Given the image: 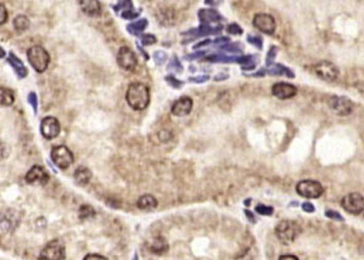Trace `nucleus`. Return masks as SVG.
Returning <instances> with one entry per match:
<instances>
[{
	"instance_id": "nucleus-1",
	"label": "nucleus",
	"mask_w": 364,
	"mask_h": 260,
	"mask_svg": "<svg viewBox=\"0 0 364 260\" xmlns=\"http://www.w3.org/2000/svg\"><path fill=\"white\" fill-rule=\"evenodd\" d=\"M126 101L128 106L134 110H143L151 102L149 87L142 83H133L126 91Z\"/></svg>"
},
{
	"instance_id": "nucleus-2",
	"label": "nucleus",
	"mask_w": 364,
	"mask_h": 260,
	"mask_svg": "<svg viewBox=\"0 0 364 260\" xmlns=\"http://www.w3.org/2000/svg\"><path fill=\"white\" fill-rule=\"evenodd\" d=\"M301 227L297 222L292 220H283L275 227V235L283 244H290L298 237L301 233Z\"/></svg>"
},
{
	"instance_id": "nucleus-3",
	"label": "nucleus",
	"mask_w": 364,
	"mask_h": 260,
	"mask_svg": "<svg viewBox=\"0 0 364 260\" xmlns=\"http://www.w3.org/2000/svg\"><path fill=\"white\" fill-rule=\"evenodd\" d=\"M27 58L29 64L38 72L46 71L51 63V55L40 46H33L27 51Z\"/></svg>"
},
{
	"instance_id": "nucleus-4",
	"label": "nucleus",
	"mask_w": 364,
	"mask_h": 260,
	"mask_svg": "<svg viewBox=\"0 0 364 260\" xmlns=\"http://www.w3.org/2000/svg\"><path fill=\"white\" fill-rule=\"evenodd\" d=\"M296 191L301 197L307 198V199H316L321 198L324 193V188L318 180L313 179H304L297 183Z\"/></svg>"
},
{
	"instance_id": "nucleus-5",
	"label": "nucleus",
	"mask_w": 364,
	"mask_h": 260,
	"mask_svg": "<svg viewBox=\"0 0 364 260\" xmlns=\"http://www.w3.org/2000/svg\"><path fill=\"white\" fill-rule=\"evenodd\" d=\"M65 245L63 242L59 239H53L42 249L39 260H65Z\"/></svg>"
},
{
	"instance_id": "nucleus-6",
	"label": "nucleus",
	"mask_w": 364,
	"mask_h": 260,
	"mask_svg": "<svg viewBox=\"0 0 364 260\" xmlns=\"http://www.w3.org/2000/svg\"><path fill=\"white\" fill-rule=\"evenodd\" d=\"M51 159L54 165L60 169H66L73 163V154L66 146L59 145L52 148Z\"/></svg>"
},
{
	"instance_id": "nucleus-7",
	"label": "nucleus",
	"mask_w": 364,
	"mask_h": 260,
	"mask_svg": "<svg viewBox=\"0 0 364 260\" xmlns=\"http://www.w3.org/2000/svg\"><path fill=\"white\" fill-rule=\"evenodd\" d=\"M314 72L318 75L319 79L327 81V83H334L339 78V69L334 63L328 60H323L314 65Z\"/></svg>"
},
{
	"instance_id": "nucleus-8",
	"label": "nucleus",
	"mask_w": 364,
	"mask_h": 260,
	"mask_svg": "<svg viewBox=\"0 0 364 260\" xmlns=\"http://www.w3.org/2000/svg\"><path fill=\"white\" fill-rule=\"evenodd\" d=\"M341 206L345 211L352 215H359L364 212V197L359 193H350L341 200Z\"/></svg>"
},
{
	"instance_id": "nucleus-9",
	"label": "nucleus",
	"mask_w": 364,
	"mask_h": 260,
	"mask_svg": "<svg viewBox=\"0 0 364 260\" xmlns=\"http://www.w3.org/2000/svg\"><path fill=\"white\" fill-rule=\"evenodd\" d=\"M116 60L120 68L126 70V71H133V70L136 69L137 63H139L137 55L134 54V52L127 46L121 47V48L119 49Z\"/></svg>"
},
{
	"instance_id": "nucleus-10",
	"label": "nucleus",
	"mask_w": 364,
	"mask_h": 260,
	"mask_svg": "<svg viewBox=\"0 0 364 260\" xmlns=\"http://www.w3.org/2000/svg\"><path fill=\"white\" fill-rule=\"evenodd\" d=\"M328 103L331 110H334L337 116H350L353 110V102L350 98L342 97V96H331Z\"/></svg>"
},
{
	"instance_id": "nucleus-11",
	"label": "nucleus",
	"mask_w": 364,
	"mask_h": 260,
	"mask_svg": "<svg viewBox=\"0 0 364 260\" xmlns=\"http://www.w3.org/2000/svg\"><path fill=\"white\" fill-rule=\"evenodd\" d=\"M253 26L263 33L272 34L277 28V22H275L274 17L269 14L260 13L253 17Z\"/></svg>"
},
{
	"instance_id": "nucleus-12",
	"label": "nucleus",
	"mask_w": 364,
	"mask_h": 260,
	"mask_svg": "<svg viewBox=\"0 0 364 260\" xmlns=\"http://www.w3.org/2000/svg\"><path fill=\"white\" fill-rule=\"evenodd\" d=\"M60 122L55 117H46L40 123V133L46 139H55L60 134Z\"/></svg>"
},
{
	"instance_id": "nucleus-13",
	"label": "nucleus",
	"mask_w": 364,
	"mask_h": 260,
	"mask_svg": "<svg viewBox=\"0 0 364 260\" xmlns=\"http://www.w3.org/2000/svg\"><path fill=\"white\" fill-rule=\"evenodd\" d=\"M25 179L28 184H40V185H44V184L48 183L49 174L42 166L36 165L27 172Z\"/></svg>"
},
{
	"instance_id": "nucleus-14",
	"label": "nucleus",
	"mask_w": 364,
	"mask_h": 260,
	"mask_svg": "<svg viewBox=\"0 0 364 260\" xmlns=\"http://www.w3.org/2000/svg\"><path fill=\"white\" fill-rule=\"evenodd\" d=\"M271 92L275 97L280 98V100H289V98L295 97L297 93V87L287 83H278L272 85Z\"/></svg>"
},
{
	"instance_id": "nucleus-15",
	"label": "nucleus",
	"mask_w": 364,
	"mask_h": 260,
	"mask_svg": "<svg viewBox=\"0 0 364 260\" xmlns=\"http://www.w3.org/2000/svg\"><path fill=\"white\" fill-rule=\"evenodd\" d=\"M193 107V101L192 98L189 97V96H185V97L178 98L177 101L174 102L171 107V113L176 117H185L189 116L192 110Z\"/></svg>"
},
{
	"instance_id": "nucleus-16",
	"label": "nucleus",
	"mask_w": 364,
	"mask_h": 260,
	"mask_svg": "<svg viewBox=\"0 0 364 260\" xmlns=\"http://www.w3.org/2000/svg\"><path fill=\"white\" fill-rule=\"evenodd\" d=\"M222 31V26H216V27H211L209 25H202L201 27L195 28V30H190L185 32L184 36H189L191 34L192 39H197V37H203L209 36V34H218Z\"/></svg>"
},
{
	"instance_id": "nucleus-17",
	"label": "nucleus",
	"mask_w": 364,
	"mask_h": 260,
	"mask_svg": "<svg viewBox=\"0 0 364 260\" xmlns=\"http://www.w3.org/2000/svg\"><path fill=\"white\" fill-rule=\"evenodd\" d=\"M80 7L82 11L90 17H98L102 14V5L97 0H82Z\"/></svg>"
},
{
	"instance_id": "nucleus-18",
	"label": "nucleus",
	"mask_w": 364,
	"mask_h": 260,
	"mask_svg": "<svg viewBox=\"0 0 364 260\" xmlns=\"http://www.w3.org/2000/svg\"><path fill=\"white\" fill-rule=\"evenodd\" d=\"M199 20H201L202 25H211L214 22H220L222 20V16L220 15L216 10L214 9H202L198 13Z\"/></svg>"
},
{
	"instance_id": "nucleus-19",
	"label": "nucleus",
	"mask_w": 364,
	"mask_h": 260,
	"mask_svg": "<svg viewBox=\"0 0 364 260\" xmlns=\"http://www.w3.org/2000/svg\"><path fill=\"white\" fill-rule=\"evenodd\" d=\"M8 61H9V64H10L11 66H13V69L15 70V72H16V75H17V77H19L20 79H23V78L27 77V74H28L27 68H26L25 64H23L22 61L20 60L19 58H17L16 55H15L14 53L9 54Z\"/></svg>"
},
{
	"instance_id": "nucleus-20",
	"label": "nucleus",
	"mask_w": 364,
	"mask_h": 260,
	"mask_svg": "<svg viewBox=\"0 0 364 260\" xmlns=\"http://www.w3.org/2000/svg\"><path fill=\"white\" fill-rule=\"evenodd\" d=\"M137 206H139L140 210H143V211H152V210L157 209L158 200L151 194L142 195V197L137 200Z\"/></svg>"
},
{
	"instance_id": "nucleus-21",
	"label": "nucleus",
	"mask_w": 364,
	"mask_h": 260,
	"mask_svg": "<svg viewBox=\"0 0 364 260\" xmlns=\"http://www.w3.org/2000/svg\"><path fill=\"white\" fill-rule=\"evenodd\" d=\"M73 178H75V182L77 183L78 185H86V184L89 183L90 178H92V172H90L89 168L81 166V167H78L75 171Z\"/></svg>"
},
{
	"instance_id": "nucleus-22",
	"label": "nucleus",
	"mask_w": 364,
	"mask_h": 260,
	"mask_svg": "<svg viewBox=\"0 0 364 260\" xmlns=\"http://www.w3.org/2000/svg\"><path fill=\"white\" fill-rule=\"evenodd\" d=\"M266 72L272 77H281V75H286L287 78H295V72L292 70H290L286 66L281 65V64H272L271 66H269V70H266Z\"/></svg>"
},
{
	"instance_id": "nucleus-23",
	"label": "nucleus",
	"mask_w": 364,
	"mask_h": 260,
	"mask_svg": "<svg viewBox=\"0 0 364 260\" xmlns=\"http://www.w3.org/2000/svg\"><path fill=\"white\" fill-rule=\"evenodd\" d=\"M169 249L168 242L165 241L163 237H158L153 239L151 244V252L154 254H158V255H161V254H165Z\"/></svg>"
},
{
	"instance_id": "nucleus-24",
	"label": "nucleus",
	"mask_w": 364,
	"mask_h": 260,
	"mask_svg": "<svg viewBox=\"0 0 364 260\" xmlns=\"http://www.w3.org/2000/svg\"><path fill=\"white\" fill-rule=\"evenodd\" d=\"M15 102V95L13 90L8 87H0V106L9 107Z\"/></svg>"
},
{
	"instance_id": "nucleus-25",
	"label": "nucleus",
	"mask_w": 364,
	"mask_h": 260,
	"mask_svg": "<svg viewBox=\"0 0 364 260\" xmlns=\"http://www.w3.org/2000/svg\"><path fill=\"white\" fill-rule=\"evenodd\" d=\"M237 63L241 64L242 70H253L257 65V55H240Z\"/></svg>"
},
{
	"instance_id": "nucleus-26",
	"label": "nucleus",
	"mask_w": 364,
	"mask_h": 260,
	"mask_svg": "<svg viewBox=\"0 0 364 260\" xmlns=\"http://www.w3.org/2000/svg\"><path fill=\"white\" fill-rule=\"evenodd\" d=\"M147 26H148V20L141 19L139 21L132 22L130 25H127V31L130 32L131 34H133V36H139V34H141L146 30Z\"/></svg>"
},
{
	"instance_id": "nucleus-27",
	"label": "nucleus",
	"mask_w": 364,
	"mask_h": 260,
	"mask_svg": "<svg viewBox=\"0 0 364 260\" xmlns=\"http://www.w3.org/2000/svg\"><path fill=\"white\" fill-rule=\"evenodd\" d=\"M14 27H15V30L19 32V33L28 30V27H29L28 17L26 15H17L14 20Z\"/></svg>"
},
{
	"instance_id": "nucleus-28",
	"label": "nucleus",
	"mask_w": 364,
	"mask_h": 260,
	"mask_svg": "<svg viewBox=\"0 0 364 260\" xmlns=\"http://www.w3.org/2000/svg\"><path fill=\"white\" fill-rule=\"evenodd\" d=\"M96 216V210L93 209L90 205H82L78 210V217L81 220H88V218H92Z\"/></svg>"
},
{
	"instance_id": "nucleus-29",
	"label": "nucleus",
	"mask_w": 364,
	"mask_h": 260,
	"mask_svg": "<svg viewBox=\"0 0 364 260\" xmlns=\"http://www.w3.org/2000/svg\"><path fill=\"white\" fill-rule=\"evenodd\" d=\"M240 43H231V45H224L220 47L222 52H228V53H233V54H241L242 53V48H241Z\"/></svg>"
},
{
	"instance_id": "nucleus-30",
	"label": "nucleus",
	"mask_w": 364,
	"mask_h": 260,
	"mask_svg": "<svg viewBox=\"0 0 364 260\" xmlns=\"http://www.w3.org/2000/svg\"><path fill=\"white\" fill-rule=\"evenodd\" d=\"M255 211H257V214L263 216H271L274 214V209L271 206L264 205V204H259V205L255 206Z\"/></svg>"
},
{
	"instance_id": "nucleus-31",
	"label": "nucleus",
	"mask_w": 364,
	"mask_h": 260,
	"mask_svg": "<svg viewBox=\"0 0 364 260\" xmlns=\"http://www.w3.org/2000/svg\"><path fill=\"white\" fill-rule=\"evenodd\" d=\"M153 60L155 61L157 65H163L166 60H168V54L163 51H157L153 54Z\"/></svg>"
},
{
	"instance_id": "nucleus-32",
	"label": "nucleus",
	"mask_w": 364,
	"mask_h": 260,
	"mask_svg": "<svg viewBox=\"0 0 364 260\" xmlns=\"http://www.w3.org/2000/svg\"><path fill=\"white\" fill-rule=\"evenodd\" d=\"M168 70H172V71L176 72H182V70H184V68H182V64L180 63V60H178V58L176 57V55H174L171 61H170Z\"/></svg>"
},
{
	"instance_id": "nucleus-33",
	"label": "nucleus",
	"mask_w": 364,
	"mask_h": 260,
	"mask_svg": "<svg viewBox=\"0 0 364 260\" xmlns=\"http://www.w3.org/2000/svg\"><path fill=\"white\" fill-rule=\"evenodd\" d=\"M165 81L170 85V86L174 87V89H181V87L184 86V84H185L184 81L176 79L174 75H168V77H165Z\"/></svg>"
},
{
	"instance_id": "nucleus-34",
	"label": "nucleus",
	"mask_w": 364,
	"mask_h": 260,
	"mask_svg": "<svg viewBox=\"0 0 364 260\" xmlns=\"http://www.w3.org/2000/svg\"><path fill=\"white\" fill-rule=\"evenodd\" d=\"M277 53H278V47H275V46L270 47L268 54H266V60H265L266 65L268 66L272 65V63H274V60H275V57H277Z\"/></svg>"
},
{
	"instance_id": "nucleus-35",
	"label": "nucleus",
	"mask_w": 364,
	"mask_h": 260,
	"mask_svg": "<svg viewBox=\"0 0 364 260\" xmlns=\"http://www.w3.org/2000/svg\"><path fill=\"white\" fill-rule=\"evenodd\" d=\"M113 9L115 13H119L120 10H130V9H132V3L127 2V0H126V2H119L116 5H114Z\"/></svg>"
},
{
	"instance_id": "nucleus-36",
	"label": "nucleus",
	"mask_w": 364,
	"mask_h": 260,
	"mask_svg": "<svg viewBox=\"0 0 364 260\" xmlns=\"http://www.w3.org/2000/svg\"><path fill=\"white\" fill-rule=\"evenodd\" d=\"M141 42L143 46H151L157 42V39H155L154 34H143V36H141Z\"/></svg>"
},
{
	"instance_id": "nucleus-37",
	"label": "nucleus",
	"mask_w": 364,
	"mask_h": 260,
	"mask_svg": "<svg viewBox=\"0 0 364 260\" xmlns=\"http://www.w3.org/2000/svg\"><path fill=\"white\" fill-rule=\"evenodd\" d=\"M139 16H140V11H134L133 9L122 11V14H121V17L125 20H133Z\"/></svg>"
},
{
	"instance_id": "nucleus-38",
	"label": "nucleus",
	"mask_w": 364,
	"mask_h": 260,
	"mask_svg": "<svg viewBox=\"0 0 364 260\" xmlns=\"http://www.w3.org/2000/svg\"><path fill=\"white\" fill-rule=\"evenodd\" d=\"M247 42L251 43V45H253L254 47H257V48H259V49H262V47H263V40H262V37H259V36H248Z\"/></svg>"
},
{
	"instance_id": "nucleus-39",
	"label": "nucleus",
	"mask_w": 364,
	"mask_h": 260,
	"mask_svg": "<svg viewBox=\"0 0 364 260\" xmlns=\"http://www.w3.org/2000/svg\"><path fill=\"white\" fill-rule=\"evenodd\" d=\"M28 102L31 103L32 108H33L34 113L38 112V98L37 95L34 92H29L28 93Z\"/></svg>"
},
{
	"instance_id": "nucleus-40",
	"label": "nucleus",
	"mask_w": 364,
	"mask_h": 260,
	"mask_svg": "<svg viewBox=\"0 0 364 260\" xmlns=\"http://www.w3.org/2000/svg\"><path fill=\"white\" fill-rule=\"evenodd\" d=\"M226 30H228L229 33H231V34H242L243 33V30L240 27L239 25H237V23H231V25L228 26Z\"/></svg>"
},
{
	"instance_id": "nucleus-41",
	"label": "nucleus",
	"mask_w": 364,
	"mask_h": 260,
	"mask_svg": "<svg viewBox=\"0 0 364 260\" xmlns=\"http://www.w3.org/2000/svg\"><path fill=\"white\" fill-rule=\"evenodd\" d=\"M325 216H327V217H329V218H331V220L343 221L342 216L340 215L337 211H334V210H327V211H325Z\"/></svg>"
},
{
	"instance_id": "nucleus-42",
	"label": "nucleus",
	"mask_w": 364,
	"mask_h": 260,
	"mask_svg": "<svg viewBox=\"0 0 364 260\" xmlns=\"http://www.w3.org/2000/svg\"><path fill=\"white\" fill-rule=\"evenodd\" d=\"M210 77L209 75H201V77H195V78H190L189 80L191 83H196V84H202V83H207L209 80Z\"/></svg>"
},
{
	"instance_id": "nucleus-43",
	"label": "nucleus",
	"mask_w": 364,
	"mask_h": 260,
	"mask_svg": "<svg viewBox=\"0 0 364 260\" xmlns=\"http://www.w3.org/2000/svg\"><path fill=\"white\" fill-rule=\"evenodd\" d=\"M8 20V10L7 8L4 7L3 4H0V25L7 22Z\"/></svg>"
},
{
	"instance_id": "nucleus-44",
	"label": "nucleus",
	"mask_w": 364,
	"mask_h": 260,
	"mask_svg": "<svg viewBox=\"0 0 364 260\" xmlns=\"http://www.w3.org/2000/svg\"><path fill=\"white\" fill-rule=\"evenodd\" d=\"M83 260H109V259L101 255V254H88V255L84 256Z\"/></svg>"
},
{
	"instance_id": "nucleus-45",
	"label": "nucleus",
	"mask_w": 364,
	"mask_h": 260,
	"mask_svg": "<svg viewBox=\"0 0 364 260\" xmlns=\"http://www.w3.org/2000/svg\"><path fill=\"white\" fill-rule=\"evenodd\" d=\"M302 209H303V211L309 212V214H312V212L315 211V207H314L313 204H310V203H303V204H302Z\"/></svg>"
},
{
	"instance_id": "nucleus-46",
	"label": "nucleus",
	"mask_w": 364,
	"mask_h": 260,
	"mask_svg": "<svg viewBox=\"0 0 364 260\" xmlns=\"http://www.w3.org/2000/svg\"><path fill=\"white\" fill-rule=\"evenodd\" d=\"M204 54H205V52H197V53H195V54L186 55V58H185V59H186V60H195V59H198V58L203 57Z\"/></svg>"
},
{
	"instance_id": "nucleus-47",
	"label": "nucleus",
	"mask_w": 364,
	"mask_h": 260,
	"mask_svg": "<svg viewBox=\"0 0 364 260\" xmlns=\"http://www.w3.org/2000/svg\"><path fill=\"white\" fill-rule=\"evenodd\" d=\"M230 42V40L228 39V37H218L215 41H214V45H220V47L224 46V43H229Z\"/></svg>"
},
{
	"instance_id": "nucleus-48",
	"label": "nucleus",
	"mask_w": 364,
	"mask_h": 260,
	"mask_svg": "<svg viewBox=\"0 0 364 260\" xmlns=\"http://www.w3.org/2000/svg\"><path fill=\"white\" fill-rule=\"evenodd\" d=\"M265 74H266V70H265V69H260V70H258L257 72H254V74L248 75V77H253V78H263V77H265Z\"/></svg>"
},
{
	"instance_id": "nucleus-49",
	"label": "nucleus",
	"mask_w": 364,
	"mask_h": 260,
	"mask_svg": "<svg viewBox=\"0 0 364 260\" xmlns=\"http://www.w3.org/2000/svg\"><path fill=\"white\" fill-rule=\"evenodd\" d=\"M7 155H8L7 146H5L4 144H2V142H0V160L4 159V157H7Z\"/></svg>"
},
{
	"instance_id": "nucleus-50",
	"label": "nucleus",
	"mask_w": 364,
	"mask_h": 260,
	"mask_svg": "<svg viewBox=\"0 0 364 260\" xmlns=\"http://www.w3.org/2000/svg\"><path fill=\"white\" fill-rule=\"evenodd\" d=\"M245 214H246V216H247L248 220L252 222V224H255V222H257V218H255L253 212H251L249 210H245Z\"/></svg>"
},
{
	"instance_id": "nucleus-51",
	"label": "nucleus",
	"mask_w": 364,
	"mask_h": 260,
	"mask_svg": "<svg viewBox=\"0 0 364 260\" xmlns=\"http://www.w3.org/2000/svg\"><path fill=\"white\" fill-rule=\"evenodd\" d=\"M279 260H299L296 255H292V254H285V255H281Z\"/></svg>"
},
{
	"instance_id": "nucleus-52",
	"label": "nucleus",
	"mask_w": 364,
	"mask_h": 260,
	"mask_svg": "<svg viewBox=\"0 0 364 260\" xmlns=\"http://www.w3.org/2000/svg\"><path fill=\"white\" fill-rule=\"evenodd\" d=\"M5 55H7V52H5L4 48H2V47H0V58H4Z\"/></svg>"
},
{
	"instance_id": "nucleus-53",
	"label": "nucleus",
	"mask_w": 364,
	"mask_h": 260,
	"mask_svg": "<svg viewBox=\"0 0 364 260\" xmlns=\"http://www.w3.org/2000/svg\"><path fill=\"white\" fill-rule=\"evenodd\" d=\"M251 201H252V199H246L245 205H246V206H249V205H251Z\"/></svg>"
},
{
	"instance_id": "nucleus-54",
	"label": "nucleus",
	"mask_w": 364,
	"mask_h": 260,
	"mask_svg": "<svg viewBox=\"0 0 364 260\" xmlns=\"http://www.w3.org/2000/svg\"><path fill=\"white\" fill-rule=\"evenodd\" d=\"M205 4H209V5H218L219 3H214V2H205Z\"/></svg>"
},
{
	"instance_id": "nucleus-55",
	"label": "nucleus",
	"mask_w": 364,
	"mask_h": 260,
	"mask_svg": "<svg viewBox=\"0 0 364 260\" xmlns=\"http://www.w3.org/2000/svg\"><path fill=\"white\" fill-rule=\"evenodd\" d=\"M132 260H139V255H137V254H134V258Z\"/></svg>"
},
{
	"instance_id": "nucleus-56",
	"label": "nucleus",
	"mask_w": 364,
	"mask_h": 260,
	"mask_svg": "<svg viewBox=\"0 0 364 260\" xmlns=\"http://www.w3.org/2000/svg\"><path fill=\"white\" fill-rule=\"evenodd\" d=\"M298 205V203H296V201H295V203H291V206H297Z\"/></svg>"
}]
</instances>
